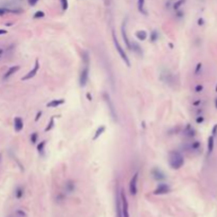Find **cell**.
<instances>
[{
	"label": "cell",
	"instance_id": "obj_22",
	"mask_svg": "<svg viewBox=\"0 0 217 217\" xmlns=\"http://www.w3.org/2000/svg\"><path fill=\"white\" fill-rule=\"evenodd\" d=\"M22 196H24V189L20 188V186H18V188L16 189V191H15V197L17 198V199H20Z\"/></svg>",
	"mask_w": 217,
	"mask_h": 217
},
{
	"label": "cell",
	"instance_id": "obj_36",
	"mask_svg": "<svg viewBox=\"0 0 217 217\" xmlns=\"http://www.w3.org/2000/svg\"><path fill=\"white\" fill-rule=\"evenodd\" d=\"M216 135H217V124H215V125H214V127H213V129H212V136H213V137H215Z\"/></svg>",
	"mask_w": 217,
	"mask_h": 217
},
{
	"label": "cell",
	"instance_id": "obj_2",
	"mask_svg": "<svg viewBox=\"0 0 217 217\" xmlns=\"http://www.w3.org/2000/svg\"><path fill=\"white\" fill-rule=\"evenodd\" d=\"M112 38H114V47H115V49H117L118 53H119V54H120V56H121V58L123 59L124 63H125L126 65H127V67H130V61H129V58H128L127 54H126L125 51H124V49H123V48H122V46L120 45L119 40H118L117 37H115V34H114V33H112Z\"/></svg>",
	"mask_w": 217,
	"mask_h": 217
},
{
	"label": "cell",
	"instance_id": "obj_18",
	"mask_svg": "<svg viewBox=\"0 0 217 217\" xmlns=\"http://www.w3.org/2000/svg\"><path fill=\"white\" fill-rule=\"evenodd\" d=\"M105 130H106V127H105V126H104V125H101L100 127L96 129L95 133H94V136H93V141H95L99 137H100V136H102Z\"/></svg>",
	"mask_w": 217,
	"mask_h": 217
},
{
	"label": "cell",
	"instance_id": "obj_29",
	"mask_svg": "<svg viewBox=\"0 0 217 217\" xmlns=\"http://www.w3.org/2000/svg\"><path fill=\"white\" fill-rule=\"evenodd\" d=\"M62 3V9L63 11H67L68 10V6H69V3H68V0H59Z\"/></svg>",
	"mask_w": 217,
	"mask_h": 217
},
{
	"label": "cell",
	"instance_id": "obj_40",
	"mask_svg": "<svg viewBox=\"0 0 217 217\" xmlns=\"http://www.w3.org/2000/svg\"><path fill=\"white\" fill-rule=\"evenodd\" d=\"M6 33H8V31H6V30L0 29V35H6Z\"/></svg>",
	"mask_w": 217,
	"mask_h": 217
},
{
	"label": "cell",
	"instance_id": "obj_4",
	"mask_svg": "<svg viewBox=\"0 0 217 217\" xmlns=\"http://www.w3.org/2000/svg\"><path fill=\"white\" fill-rule=\"evenodd\" d=\"M103 96H104V100H105L106 104H107L108 108H109V111H110V114H111L112 119H114V121H117L118 120V117H117V112H115V108H114V103H112L111 99H110L109 94L106 93V92H104L103 93Z\"/></svg>",
	"mask_w": 217,
	"mask_h": 217
},
{
	"label": "cell",
	"instance_id": "obj_21",
	"mask_svg": "<svg viewBox=\"0 0 217 217\" xmlns=\"http://www.w3.org/2000/svg\"><path fill=\"white\" fill-rule=\"evenodd\" d=\"M131 50H133L137 54L139 55H143V52H142V49L137 43H131Z\"/></svg>",
	"mask_w": 217,
	"mask_h": 217
},
{
	"label": "cell",
	"instance_id": "obj_15",
	"mask_svg": "<svg viewBox=\"0 0 217 217\" xmlns=\"http://www.w3.org/2000/svg\"><path fill=\"white\" fill-rule=\"evenodd\" d=\"M184 133H185L186 137L193 138V137H195V135H196V130H195V129H194L193 127H192L191 124H188V126H186L185 130H184Z\"/></svg>",
	"mask_w": 217,
	"mask_h": 217
},
{
	"label": "cell",
	"instance_id": "obj_27",
	"mask_svg": "<svg viewBox=\"0 0 217 217\" xmlns=\"http://www.w3.org/2000/svg\"><path fill=\"white\" fill-rule=\"evenodd\" d=\"M45 146H46V141H41V142L37 145V151H38L39 154H43V153Z\"/></svg>",
	"mask_w": 217,
	"mask_h": 217
},
{
	"label": "cell",
	"instance_id": "obj_43",
	"mask_svg": "<svg viewBox=\"0 0 217 217\" xmlns=\"http://www.w3.org/2000/svg\"><path fill=\"white\" fill-rule=\"evenodd\" d=\"M183 16V13L182 12H178V17H182Z\"/></svg>",
	"mask_w": 217,
	"mask_h": 217
},
{
	"label": "cell",
	"instance_id": "obj_39",
	"mask_svg": "<svg viewBox=\"0 0 217 217\" xmlns=\"http://www.w3.org/2000/svg\"><path fill=\"white\" fill-rule=\"evenodd\" d=\"M40 117H41V111H38L37 114H36V117H35V122H37L38 120L40 119Z\"/></svg>",
	"mask_w": 217,
	"mask_h": 217
},
{
	"label": "cell",
	"instance_id": "obj_32",
	"mask_svg": "<svg viewBox=\"0 0 217 217\" xmlns=\"http://www.w3.org/2000/svg\"><path fill=\"white\" fill-rule=\"evenodd\" d=\"M37 133H33L31 135V142H32V144H35L36 143V141H37Z\"/></svg>",
	"mask_w": 217,
	"mask_h": 217
},
{
	"label": "cell",
	"instance_id": "obj_24",
	"mask_svg": "<svg viewBox=\"0 0 217 217\" xmlns=\"http://www.w3.org/2000/svg\"><path fill=\"white\" fill-rule=\"evenodd\" d=\"M185 1H186V0H178V1H176L174 3V10L175 11H178L179 9H180V6H181L182 4L185 3Z\"/></svg>",
	"mask_w": 217,
	"mask_h": 217
},
{
	"label": "cell",
	"instance_id": "obj_45",
	"mask_svg": "<svg viewBox=\"0 0 217 217\" xmlns=\"http://www.w3.org/2000/svg\"><path fill=\"white\" fill-rule=\"evenodd\" d=\"M2 53H3V50H2L1 48H0V56H1V55H2Z\"/></svg>",
	"mask_w": 217,
	"mask_h": 217
},
{
	"label": "cell",
	"instance_id": "obj_37",
	"mask_svg": "<svg viewBox=\"0 0 217 217\" xmlns=\"http://www.w3.org/2000/svg\"><path fill=\"white\" fill-rule=\"evenodd\" d=\"M39 1V0H29V4L30 6H35L36 3Z\"/></svg>",
	"mask_w": 217,
	"mask_h": 217
},
{
	"label": "cell",
	"instance_id": "obj_28",
	"mask_svg": "<svg viewBox=\"0 0 217 217\" xmlns=\"http://www.w3.org/2000/svg\"><path fill=\"white\" fill-rule=\"evenodd\" d=\"M83 62H84L85 66H89V54H88V52L83 53Z\"/></svg>",
	"mask_w": 217,
	"mask_h": 217
},
{
	"label": "cell",
	"instance_id": "obj_14",
	"mask_svg": "<svg viewBox=\"0 0 217 217\" xmlns=\"http://www.w3.org/2000/svg\"><path fill=\"white\" fill-rule=\"evenodd\" d=\"M65 189H66V192H67V193H72V192H74V190H75V183H74V181H72V180H68V181L66 182Z\"/></svg>",
	"mask_w": 217,
	"mask_h": 217
},
{
	"label": "cell",
	"instance_id": "obj_5",
	"mask_svg": "<svg viewBox=\"0 0 217 217\" xmlns=\"http://www.w3.org/2000/svg\"><path fill=\"white\" fill-rule=\"evenodd\" d=\"M138 178H139V173L137 172V173H135V175H133V178H131V180H130V182H129V193H130V195H133V196L137 195Z\"/></svg>",
	"mask_w": 217,
	"mask_h": 217
},
{
	"label": "cell",
	"instance_id": "obj_35",
	"mask_svg": "<svg viewBox=\"0 0 217 217\" xmlns=\"http://www.w3.org/2000/svg\"><path fill=\"white\" fill-rule=\"evenodd\" d=\"M202 90H204V86H202V85H197V86L195 87V92H197V93L201 92Z\"/></svg>",
	"mask_w": 217,
	"mask_h": 217
},
{
	"label": "cell",
	"instance_id": "obj_17",
	"mask_svg": "<svg viewBox=\"0 0 217 217\" xmlns=\"http://www.w3.org/2000/svg\"><path fill=\"white\" fill-rule=\"evenodd\" d=\"M214 151V137L210 136L208 139V154L211 155Z\"/></svg>",
	"mask_w": 217,
	"mask_h": 217
},
{
	"label": "cell",
	"instance_id": "obj_34",
	"mask_svg": "<svg viewBox=\"0 0 217 217\" xmlns=\"http://www.w3.org/2000/svg\"><path fill=\"white\" fill-rule=\"evenodd\" d=\"M6 13H10V10H8L6 8H0V16L6 15Z\"/></svg>",
	"mask_w": 217,
	"mask_h": 217
},
{
	"label": "cell",
	"instance_id": "obj_42",
	"mask_svg": "<svg viewBox=\"0 0 217 217\" xmlns=\"http://www.w3.org/2000/svg\"><path fill=\"white\" fill-rule=\"evenodd\" d=\"M87 98H88V100H89V101H91V100H92V96L90 95V93H87Z\"/></svg>",
	"mask_w": 217,
	"mask_h": 217
},
{
	"label": "cell",
	"instance_id": "obj_6",
	"mask_svg": "<svg viewBox=\"0 0 217 217\" xmlns=\"http://www.w3.org/2000/svg\"><path fill=\"white\" fill-rule=\"evenodd\" d=\"M88 77H89V66H85L84 69L82 70L80 75V87H85L87 85V82H88Z\"/></svg>",
	"mask_w": 217,
	"mask_h": 217
},
{
	"label": "cell",
	"instance_id": "obj_10",
	"mask_svg": "<svg viewBox=\"0 0 217 217\" xmlns=\"http://www.w3.org/2000/svg\"><path fill=\"white\" fill-rule=\"evenodd\" d=\"M121 31H122V37H123V40H124V43H125L126 47H127V49L131 50V43L129 41L127 33H126V20L123 22V24H122Z\"/></svg>",
	"mask_w": 217,
	"mask_h": 217
},
{
	"label": "cell",
	"instance_id": "obj_38",
	"mask_svg": "<svg viewBox=\"0 0 217 217\" xmlns=\"http://www.w3.org/2000/svg\"><path fill=\"white\" fill-rule=\"evenodd\" d=\"M204 18H199V19H198V26H204Z\"/></svg>",
	"mask_w": 217,
	"mask_h": 217
},
{
	"label": "cell",
	"instance_id": "obj_9",
	"mask_svg": "<svg viewBox=\"0 0 217 217\" xmlns=\"http://www.w3.org/2000/svg\"><path fill=\"white\" fill-rule=\"evenodd\" d=\"M115 217H123V215H122L121 197H120L119 192H117V194H115Z\"/></svg>",
	"mask_w": 217,
	"mask_h": 217
},
{
	"label": "cell",
	"instance_id": "obj_1",
	"mask_svg": "<svg viewBox=\"0 0 217 217\" xmlns=\"http://www.w3.org/2000/svg\"><path fill=\"white\" fill-rule=\"evenodd\" d=\"M168 163L170 167L174 170H179L184 164V158L181 153L178 151H172L170 153V158H168Z\"/></svg>",
	"mask_w": 217,
	"mask_h": 217
},
{
	"label": "cell",
	"instance_id": "obj_3",
	"mask_svg": "<svg viewBox=\"0 0 217 217\" xmlns=\"http://www.w3.org/2000/svg\"><path fill=\"white\" fill-rule=\"evenodd\" d=\"M120 197H121V205H122V215L123 217H130L129 216V208H128V201L125 193L123 190L120 192Z\"/></svg>",
	"mask_w": 217,
	"mask_h": 217
},
{
	"label": "cell",
	"instance_id": "obj_41",
	"mask_svg": "<svg viewBox=\"0 0 217 217\" xmlns=\"http://www.w3.org/2000/svg\"><path fill=\"white\" fill-rule=\"evenodd\" d=\"M200 103H201V101L198 100V101H196V102H194V103H193V105H195V106H196V105H199Z\"/></svg>",
	"mask_w": 217,
	"mask_h": 217
},
{
	"label": "cell",
	"instance_id": "obj_16",
	"mask_svg": "<svg viewBox=\"0 0 217 217\" xmlns=\"http://www.w3.org/2000/svg\"><path fill=\"white\" fill-rule=\"evenodd\" d=\"M65 103V100L61 99V100H52L50 103L47 104V107H50V108H54V107H58V106L63 105Z\"/></svg>",
	"mask_w": 217,
	"mask_h": 217
},
{
	"label": "cell",
	"instance_id": "obj_31",
	"mask_svg": "<svg viewBox=\"0 0 217 217\" xmlns=\"http://www.w3.org/2000/svg\"><path fill=\"white\" fill-rule=\"evenodd\" d=\"M43 17H45V13H43V11H38V12L34 14V18H35V19H37V18H43Z\"/></svg>",
	"mask_w": 217,
	"mask_h": 217
},
{
	"label": "cell",
	"instance_id": "obj_44",
	"mask_svg": "<svg viewBox=\"0 0 217 217\" xmlns=\"http://www.w3.org/2000/svg\"><path fill=\"white\" fill-rule=\"evenodd\" d=\"M214 103H215V107H216V109H217V98L215 99V101H214Z\"/></svg>",
	"mask_w": 217,
	"mask_h": 217
},
{
	"label": "cell",
	"instance_id": "obj_25",
	"mask_svg": "<svg viewBox=\"0 0 217 217\" xmlns=\"http://www.w3.org/2000/svg\"><path fill=\"white\" fill-rule=\"evenodd\" d=\"M190 148L192 149V151H198V149L200 148V142L199 141H195V142H193L191 144Z\"/></svg>",
	"mask_w": 217,
	"mask_h": 217
},
{
	"label": "cell",
	"instance_id": "obj_13",
	"mask_svg": "<svg viewBox=\"0 0 217 217\" xmlns=\"http://www.w3.org/2000/svg\"><path fill=\"white\" fill-rule=\"evenodd\" d=\"M19 69H20L19 66H13V67H11V68L9 69V70L6 72V74H4L3 78H4V80H6V78H9L10 77H12V75L15 74V73L17 72V71L19 70Z\"/></svg>",
	"mask_w": 217,
	"mask_h": 217
},
{
	"label": "cell",
	"instance_id": "obj_7",
	"mask_svg": "<svg viewBox=\"0 0 217 217\" xmlns=\"http://www.w3.org/2000/svg\"><path fill=\"white\" fill-rule=\"evenodd\" d=\"M38 69H39V62H38V59H36V61H35V65H34V68L32 69L31 71H29V72H28L24 77H21V80H31L32 77H34L36 74H37Z\"/></svg>",
	"mask_w": 217,
	"mask_h": 217
},
{
	"label": "cell",
	"instance_id": "obj_46",
	"mask_svg": "<svg viewBox=\"0 0 217 217\" xmlns=\"http://www.w3.org/2000/svg\"><path fill=\"white\" fill-rule=\"evenodd\" d=\"M12 24H11V22H8V24H6V26H9V27H10V26H12Z\"/></svg>",
	"mask_w": 217,
	"mask_h": 217
},
{
	"label": "cell",
	"instance_id": "obj_19",
	"mask_svg": "<svg viewBox=\"0 0 217 217\" xmlns=\"http://www.w3.org/2000/svg\"><path fill=\"white\" fill-rule=\"evenodd\" d=\"M136 37H137L139 40H145V39L147 38V33L146 31H144V30H140V31H138L137 33H136Z\"/></svg>",
	"mask_w": 217,
	"mask_h": 217
},
{
	"label": "cell",
	"instance_id": "obj_47",
	"mask_svg": "<svg viewBox=\"0 0 217 217\" xmlns=\"http://www.w3.org/2000/svg\"><path fill=\"white\" fill-rule=\"evenodd\" d=\"M216 92H217V85H216Z\"/></svg>",
	"mask_w": 217,
	"mask_h": 217
},
{
	"label": "cell",
	"instance_id": "obj_33",
	"mask_svg": "<svg viewBox=\"0 0 217 217\" xmlns=\"http://www.w3.org/2000/svg\"><path fill=\"white\" fill-rule=\"evenodd\" d=\"M204 121V115H198V117L196 118V123H197V124H201Z\"/></svg>",
	"mask_w": 217,
	"mask_h": 217
},
{
	"label": "cell",
	"instance_id": "obj_23",
	"mask_svg": "<svg viewBox=\"0 0 217 217\" xmlns=\"http://www.w3.org/2000/svg\"><path fill=\"white\" fill-rule=\"evenodd\" d=\"M54 124H55V122H54V117H52L51 119H50V121H49V123H48V125H47V127L45 128V131H50L51 129L54 127Z\"/></svg>",
	"mask_w": 217,
	"mask_h": 217
},
{
	"label": "cell",
	"instance_id": "obj_20",
	"mask_svg": "<svg viewBox=\"0 0 217 217\" xmlns=\"http://www.w3.org/2000/svg\"><path fill=\"white\" fill-rule=\"evenodd\" d=\"M145 0H138V10H139L140 13L144 14V15H147V12L145 11Z\"/></svg>",
	"mask_w": 217,
	"mask_h": 217
},
{
	"label": "cell",
	"instance_id": "obj_12",
	"mask_svg": "<svg viewBox=\"0 0 217 217\" xmlns=\"http://www.w3.org/2000/svg\"><path fill=\"white\" fill-rule=\"evenodd\" d=\"M14 128H15V131H21L22 128H24V121H22L21 118L16 117L14 119Z\"/></svg>",
	"mask_w": 217,
	"mask_h": 217
},
{
	"label": "cell",
	"instance_id": "obj_26",
	"mask_svg": "<svg viewBox=\"0 0 217 217\" xmlns=\"http://www.w3.org/2000/svg\"><path fill=\"white\" fill-rule=\"evenodd\" d=\"M158 38H159L158 32H157V31L151 32V41H152V43H155L156 40H158Z\"/></svg>",
	"mask_w": 217,
	"mask_h": 217
},
{
	"label": "cell",
	"instance_id": "obj_48",
	"mask_svg": "<svg viewBox=\"0 0 217 217\" xmlns=\"http://www.w3.org/2000/svg\"><path fill=\"white\" fill-rule=\"evenodd\" d=\"M0 160H1V156H0Z\"/></svg>",
	"mask_w": 217,
	"mask_h": 217
},
{
	"label": "cell",
	"instance_id": "obj_8",
	"mask_svg": "<svg viewBox=\"0 0 217 217\" xmlns=\"http://www.w3.org/2000/svg\"><path fill=\"white\" fill-rule=\"evenodd\" d=\"M170 192V188L168 184H165V183H161L157 186V189L154 191V194L155 195H164V194H167Z\"/></svg>",
	"mask_w": 217,
	"mask_h": 217
},
{
	"label": "cell",
	"instance_id": "obj_30",
	"mask_svg": "<svg viewBox=\"0 0 217 217\" xmlns=\"http://www.w3.org/2000/svg\"><path fill=\"white\" fill-rule=\"evenodd\" d=\"M201 68H202V64L201 63H198L197 65H196V68H195V75H198L199 74V72H200V70H201Z\"/></svg>",
	"mask_w": 217,
	"mask_h": 217
},
{
	"label": "cell",
	"instance_id": "obj_11",
	"mask_svg": "<svg viewBox=\"0 0 217 217\" xmlns=\"http://www.w3.org/2000/svg\"><path fill=\"white\" fill-rule=\"evenodd\" d=\"M152 176H153L154 179L158 180V181H161V180H164L166 177L164 175V173L162 172V170H160V168H157L155 167L152 170Z\"/></svg>",
	"mask_w": 217,
	"mask_h": 217
}]
</instances>
